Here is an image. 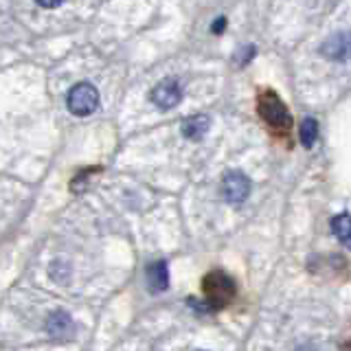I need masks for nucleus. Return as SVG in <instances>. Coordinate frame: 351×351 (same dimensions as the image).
<instances>
[{"instance_id": "f257e3e1", "label": "nucleus", "mask_w": 351, "mask_h": 351, "mask_svg": "<svg viewBox=\"0 0 351 351\" xmlns=\"http://www.w3.org/2000/svg\"><path fill=\"white\" fill-rule=\"evenodd\" d=\"M257 110L263 123L268 125V130L274 136L279 138H288L290 130H292V114L288 106L281 101V97L274 90H261L257 97Z\"/></svg>"}, {"instance_id": "f03ea898", "label": "nucleus", "mask_w": 351, "mask_h": 351, "mask_svg": "<svg viewBox=\"0 0 351 351\" xmlns=\"http://www.w3.org/2000/svg\"><path fill=\"white\" fill-rule=\"evenodd\" d=\"M202 292H204V303L206 310H222L230 301L235 299V281L230 274L224 270H211L202 279Z\"/></svg>"}, {"instance_id": "7ed1b4c3", "label": "nucleus", "mask_w": 351, "mask_h": 351, "mask_svg": "<svg viewBox=\"0 0 351 351\" xmlns=\"http://www.w3.org/2000/svg\"><path fill=\"white\" fill-rule=\"evenodd\" d=\"M66 106L75 114V117H88L93 114L97 106H99V93L93 84H77L71 88L69 97H66Z\"/></svg>"}, {"instance_id": "20e7f679", "label": "nucleus", "mask_w": 351, "mask_h": 351, "mask_svg": "<svg viewBox=\"0 0 351 351\" xmlns=\"http://www.w3.org/2000/svg\"><path fill=\"white\" fill-rule=\"evenodd\" d=\"M222 193L228 202H244L248 193H250V180L246 178L241 171H230L224 176V182H222Z\"/></svg>"}, {"instance_id": "39448f33", "label": "nucleus", "mask_w": 351, "mask_h": 351, "mask_svg": "<svg viewBox=\"0 0 351 351\" xmlns=\"http://www.w3.org/2000/svg\"><path fill=\"white\" fill-rule=\"evenodd\" d=\"M323 58L332 62H347L351 60V33H336L327 38L321 47Z\"/></svg>"}, {"instance_id": "423d86ee", "label": "nucleus", "mask_w": 351, "mask_h": 351, "mask_svg": "<svg viewBox=\"0 0 351 351\" xmlns=\"http://www.w3.org/2000/svg\"><path fill=\"white\" fill-rule=\"evenodd\" d=\"M180 97H182V90H180V84L176 80H162L156 88L152 90V101L156 104L160 110H169L173 106L180 104Z\"/></svg>"}, {"instance_id": "0eeeda50", "label": "nucleus", "mask_w": 351, "mask_h": 351, "mask_svg": "<svg viewBox=\"0 0 351 351\" xmlns=\"http://www.w3.org/2000/svg\"><path fill=\"white\" fill-rule=\"evenodd\" d=\"M47 332L55 340H71L75 336V323H73V318L69 314L58 310V312L49 314V318H47Z\"/></svg>"}, {"instance_id": "6e6552de", "label": "nucleus", "mask_w": 351, "mask_h": 351, "mask_svg": "<svg viewBox=\"0 0 351 351\" xmlns=\"http://www.w3.org/2000/svg\"><path fill=\"white\" fill-rule=\"evenodd\" d=\"M147 283L152 292H162L169 285V270L165 261H156L147 268Z\"/></svg>"}, {"instance_id": "1a4fd4ad", "label": "nucleus", "mask_w": 351, "mask_h": 351, "mask_svg": "<svg viewBox=\"0 0 351 351\" xmlns=\"http://www.w3.org/2000/svg\"><path fill=\"white\" fill-rule=\"evenodd\" d=\"M206 130H208V117H191V119H186L184 121V125H182V134L186 138H191V141H197V138H202L206 134Z\"/></svg>"}, {"instance_id": "9d476101", "label": "nucleus", "mask_w": 351, "mask_h": 351, "mask_svg": "<svg viewBox=\"0 0 351 351\" xmlns=\"http://www.w3.org/2000/svg\"><path fill=\"white\" fill-rule=\"evenodd\" d=\"M332 230L334 235L343 241L347 248H351V215L349 213H340L332 219Z\"/></svg>"}, {"instance_id": "9b49d317", "label": "nucleus", "mask_w": 351, "mask_h": 351, "mask_svg": "<svg viewBox=\"0 0 351 351\" xmlns=\"http://www.w3.org/2000/svg\"><path fill=\"white\" fill-rule=\"evenodd\" d=\"M318 138V123L314 119H305L303 125H301V141L305 147H312Z\"/></svg>"}, {"instance_id": "f8f14e48", "label": "nucleus", "mask_w": 351, "mask_h": 351, "mask_svg": "<svg viewBox=\"0 0 351 351\" xmlns=\"http://www.w3.org/2000/svg\"><path fill=\"white\" fill-rule=\"evenodd\" d=\"M64 3V0H36V5H40L42 9H55L60 7Z\"/></svg>"}, {"instance_id": "ddd939ff", "label": "nucleus", "mask_w": 351, "mask_h": 351, "mask_svg": "<svg viewBox=\"0 0 351 351\" xmlns=\"http://www.w3.org/2000/svg\"><path fill=\"white\" fill-rule=\"evenodd\" d=\"M224 27H226V20H224V18H219L217 22H213L211 31H213V33H222V31H224Z\"/></svg>"}, {"instance_id": "4468645a", "label": "nucleus", "mask_w": 351, "mask_h": 351, "mask_svg": "<svg viewBox=\"0 0 351 351\" xmlns=\"http://www.w3.org/2000/svg\"><path fill=\"white\" fill-rule=\"evenodd\" d=\"M296 351H316L312 345H303V347H299V349H296Z\"/></svg>"}, {"instance_id": "2eb2a0df", "label": "nucleus", "mask_w": 351, "mask_h": 351, "mask_svg": "<svg viewBox=\"0 0 351 351\" xmlns=\"http://www.w3.org/2000/svg\"><path fill=\"white\" fill-rule=\"evenodd\" d=\"M343 351H351V338L347 340V343L343 345Z\"/></svg>"}]
</instances>
